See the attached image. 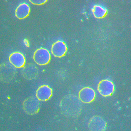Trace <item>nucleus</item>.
I'll use <instances>...</instances> for the list:
<instances>
[{"instance_id":"f257e3e1","label":"nucleus","mask_w":131,"mask_h":131,"mask_svg":"<svg viewBox=\"0 0 131 131\" xmlns=\"http://www.w3.org/2000/svg\"><path fill=\"white\" fill-rule=\"evenodd\" d=\"M34 59L38 65H45L48 63L50 60V54L47 49L40 48L36 50L35 52Z\"/></svg>"},{"instance_id":"f03ea898","label":"nucleus","mask_w":131,"mask_h":131,"mask_svg":"<svg viewBox=\"0 0 131 131\" xmlns=\"http://www.w3.org/2000/svg\"><path fill=\"white\" fill-rule=\"evenodd\" d=\"M39 101L37 98L30 97L26 99L23 104V107L26 113L28 114H36L39 109Z\"/></svg>"},{"instance_id":"7ed1b4c3","label":"nucleus","mask_w":131,"mask_h":131,"mask_svg":"<svg viewBox=\"0 0 131 131\" xmlns=\"http://www.w3.org/2000/svg\"><path fill=\"white\" fill-rule=\"evenodd\" d=\"M98 90L103 97L111 96L115 90V86L111 81L103 80L99 82L98 86Z\"/></svg>"},{"instance_id":"20e7f679","label":"nucleus","mask_w":131,"mask_h":131,"mask_svg":"<svg viewBox=\"0 0 131 131\" xmlns=\"http://www.w3.org/2000/svg\"><path fill=\"white\" fill-rule=\"evenodd\" d=\"M89 127L91 131H105L106 123L100 116H94L90 119Z\"/></svg>"},{"instance_id":"39448f33","label":"nucleus","mask_w":131,"mask_h":131,"mask_svg":"<svg viewBox=\"0 0 131 131\" xmlns=\"http://www.w3.org/2000/svg\"><path fill=\"white\" fill-rule=\"evenodd\" d=\"M96 93L92 88L86 87L81 90L79 93V98L85 103H90L95 99Z\"/></svg>"},{"instance_id":"423d86ee","label":"nucleus","mask_w":131,"mask_h":131,"mask_svg":"<svg viewBox=\"0 0 131 131\" xmlns=\"http://www.w3.org/2000/svg\"><path fill=\"white\" fill-rule=\"evenodd\" d=\"M52 95V89L48 85L41 86L36 91V97L39 101H47L50 98Z\"/></svg>"},{"instance_id":"0eeeda50","label":"nucleus","mask_w":131,"mask_h":131,"mask_svg":"<svg viewBox=\"0 0 131 131\" xmlns=\"http://www.w3.org/2000/svg\"><path fill=\"white\" fill-rule=\"evenodd\" d=\"M67 49L68 48L65 43L63 41H58L52 45V53L56 57H62L65 55Z\"/></svg>"},{"instance_id":"6e6552de","label":"nucleus","mask_w":131,"mask_h":131,"mask_svg":"<svg viewBox=\"0 0 131 131\" xmlns=\"http://www.w3.org/2000/svg\"><path fill=\"white\" fill-rule=\"evenodd\" d=\"M9 60L10 63L17 68L23 67L26 63L25 56L19 52L12 53L9 57Z\"/></svg>"},{"instance_id":"1a4fd4ad","label":"nucleus","mask_w":131,"mask_h":131,"mask_svg":"<svg viewBox=\"0 0 131 131\" xmlns=\"http://www.w3.org/2000/svg\"><path fill=\"white\" fill-rule=\"evenodd\" d=\"M30 10V6L27 4L23 3L17 8L15 10V15L19 19H24L29 15Z\"/></svg>"},{"instance_id":"9d476101","label":"nucleus","mask_w":131,"mask_h":131,"mask_svg":"<svg viewBox=\"0 0 131 131\" xmlns=\"http://www.w3.org/2000/svg\"><path fill=\"white\" fill-rule=\"evenodd\" d=\"M107 12L106 8L100 5H95L93 8V14L96 18H102L104 17L107 14Z\"/></svg>"},{"instance_id":"9b49d317","label":"nucleus","mask_w":131,"mask_h":131,"mask_svg":"<svg viewBox=\"0 0 131 131\" xmlns=\"http://www.w3.org/2000/svg\"><path fill=\"white\" fill-rule=\"evenodd\" d=\"M30 1L31 3H33L34 4L39 5L44 4L47 1L46 0H31Z\"/></svg>"}]
</instances>
